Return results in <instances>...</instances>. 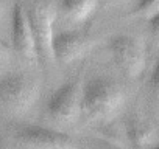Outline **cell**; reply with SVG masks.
<instances>
[{
	"mask_svg": "<svg viewBox=\"0 0 159 149\" xmlns=\"http://www.w3.org/2000/svg\"><path fill=\"white\" fill-rule=\"evenodd\" d=\"M100 0H59V11L72 23H83L89 20Z\"/></svg>",
	"mask_w": 159,
	"mask_h": 149,
	"instance_id": "10",
	"label": "cell"
},
{
	"mask_svg": "<svg viewBox=\"0 0 159 149\" xmlns=\"http://www.w3.org/2000/svg\"><path fill=\"white\" fill-rule=\"evenodd\" d=\"M3 14H5V0H0V22L3 19Z\"/></svg>",
	"mask_w": 159,
	"mask_h": 149,
	"instance_id": "17",
	"label": "cell"
},
{
	"mask_svg": "<svg viewBox=\"0 0 159 149\" xmlns=\"http://www.w3.org/2000/svg\"><path fill=\"white\" fill-rule=\"evenodd\" d=\"M125 104V92L109 76H92L81 86V117L92 123L112 120Z\"/></svg>",
	"mask_w": 159,
	"mask_h": 149,
	"instance_id": "1",
	"label": "cell"
},
{
	"mask_svg": "<svg viewBox=\"0 0 159 149\" xmlns=\"http://www.w3.org/2000/svg\"><path fill=\"white\" fill-rule=\"evenodd\" d=\"M88 50V39L75 31L55 33L52 40L53 61L62 65H69L78 57H81Z\"/></svg>",
	"mask_w": 159,
	"mask_h": 149,
	"instance_id": "8",
	"label": "cell"
},
{
	"mask_svg": "<svg viewBox=\"0 0 159 149\" xmlns=\"http://www.w3.org/2000/svg\"><path fill=\"white\" fill-rule=\"evenodd\" d=\"M133 13L148 20L150 17L159 13V0H136Z\"/></svg>",
	"mask_w": 159,
	"mask_h": 149,
	"instance_id": "11",
	"label": "cell"
},
{
	"mask_svg": "<svg viewBox=\"0 0 159 149\" xmlns=\"http://www.w3.org/2000/svg\"><path fill=\"white\" fill-rule=\"evenodd\" d=\"M27 14H28V20H30L31 31L34 36L38 59L42 64H48L53 61L52 40L55 36L53 23L56 19V10L52 3L38 2V3H33L27 10Z\"/></svg>",
	"mask_w": 159,
	"mask_h": 149,
	"instance_id": "4",
	"label": "cell"
},
{
	"mask_svg": "<svg viewBox=\"0 0 159 149\" xmlns=\"http://www.w3.org/2000/svg\"><path fill=\"white\" fill-rule=\"evenodd\" d=\"M148 30H150V37H151L153 47L159 48V13L148 19Z\"/></svg>",
	"mask_w": 159,
	"mask_h": 149,
	"instance_id": "13",
	"label": "cell"
},
{
	"mask_svg": "<svg viewBox=\"0 0 159 149\" xmlns=\"http://www.w3.org/2000/svg\"><path fill=\"white\" fill-rule=\"evenodd\" d=\"M5 59H8V50L2 42H0V61H5Z\"/></svg>",
	"mask_w": 159,
	"mask_h": 149,
	"instance_id": "14",
	"label": "cell"
},
{
	"mask_svg": "<svg viewBox=\"0 0 159 149\" xmlns=\"http://www.w3.org/2000/svg\"><path fill=\"white\" fill-rule=\"evenodd\" d=\"M153 149H159V144H157V146H156V147H153Z\"/></svg>",
	"mask_w": 159,
	"mask_h": 149,
	"instance_id": "18",
	"label": "cell"
},
{
	"mask_svg": "<svg viewBox=\"0 0 159 149\" xmlns=\"http://www.w3.org/2000/svg\"><path fill=\"white\" fill-rule=\"evenodd\" d=\"M11 40H13L14 53L22 61H25L30 65L39 62L34 36L31 31L27 10L19 3L14 5L13 13H11Z\"/></svg>",
	"mask_w": 159,
	"mask_h": 149,
	"instance_id": "7",
	"label": "cell"
},
{
	"mask_svg": "<svg viewBox=\"0 0 159 149\" xmlns=\"http://www.w3.org/2000/svg\"><path fill=\"white\" fill-rule=\"evenodd\" d=\"M39 96V83L20 71L0 76V109L10 115L27 113Z\"/></svg>",
	"mask_w": 159,
	"mask_h": 149,
	"instance_id": "2",
	"label": "cell"
},
{
	"mask_svg": "<svg viewBox=\"0 0 159 149\" xmlns=\"http://www.w3.org/2000/svg\"><path fill=\"white\" fill-rule=\"evenodd\" d=\"M150 90H151L153 98L159 104V56H157L154 67L151 70V74H150Z\"/></svg>",
	"mask_w": 159,
	"mask_h": 149,
	"instance_id": "12",
	"label": "cell"
},
{
	"mask_svg": "<svg viewBox=\"0 0 159 149\" xmlns=\"http://www.w3.org/2000/svg\"><path fill=\"white\" fill-rule=\"evenodd\" d=\"M108 48L116 65L126 78L136 79L142 74L147 64V50L137 36L116 34L109 39Z\"/></svg>",
	"mask_w": 159,
	"mask_h": 149,
	"instance_id": "3",
	"label": "cell"
},
{
	"mask_svg": "<svg viewBox=\"0 0 159 149\" xmlns=\"http://www.w3.org/2000/svg\"><path fill=\"white\" fill-rule=\"evenodd\" d=\"M47 113L59 124H73L81 118V86L66 83L58 87L47 103Z\"/></svg>",
	"mask_w": 159,
	"mask_h": 149,
	"instance_id": "5",
	"label": "cell"
},
{
	"mask_svg": "<svg viewBox=\"0 0 159 149\" xmlns=\"http://www.w3.org/2000/svg\"><path fill=\"white\" fill-rule=\"evenodd\" d=\"M0 149H13V147L10 146V143H8L3 137H0Z\"/></svg>",
	"mask_w": 159,
	"mask_h": 149,
	"instance_id": "16",
	"label": "cell"
},
{
	"mask_svg": "<svg viewBox=\"0 0 159 149\" xmlns=\"http://www.w3.org/2000/svg\"><path fill=\"white\" fill-rule=\"evenodd\" d=\"M14 137L25 149H75L70 135L39 124L24 123L16 127Z\"/></svg>",
	"mask_w": 159,
	"mask_h": 149,
	"instance_id": "6",
	"label": "cell"
},
{
	"mask_svg": "<svg viewBox=\"0 0 159 149\" xmlns=\"http://www.w3.org/2000/svg\"><path fill=\"white\" fill-rule=\"evenodd\" d=\"M126 137L133 149H153L159 144V127L143 115L126 120Z\"/></svg>",
	"mask_w": 159,
	"mask_h": 149,
	"instance_id": "9",
	"label": "cell"
},
{
	"mask_svg": "<svg viewBox=\"0 0 159 149\" xmlns=\"http://www.w3.org/2000/svg\"><path fill=\"white\" fill-rule=\"evenodd\" d=\"M100 146H102V149H122V147H117V146H114L108 141H100Z\"/></svg>",
	"mask_w": 159,
	"mask_h": 149,
	"instance_id": "15",
	"label": "cell"
}]
</instances>
